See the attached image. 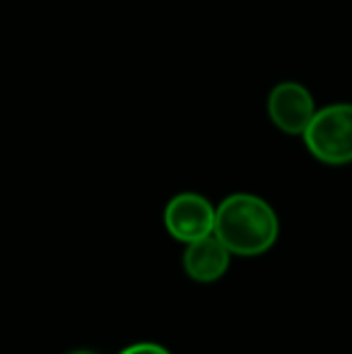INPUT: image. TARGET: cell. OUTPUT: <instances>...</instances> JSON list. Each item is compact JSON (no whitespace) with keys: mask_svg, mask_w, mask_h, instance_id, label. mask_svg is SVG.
Wrapping results in <instances>:
<instances>
[{"mask_svg":"<svg viewBox=\"0 0 352 354\" xmlns=\"http://www.w3.org/2000/svg\"><path fill=\"white\" fill-rule=\"evenodd\" d=\"M217 207L198 193H178L165 207V227L172 239L181 243H193L215 234Z\"/></svg>","mask_w":352,"mask_h":354,"instance_id":"obj_3","label":"cell"},{"mask_svg":"<svg viewBox=\"0 0 352 354\" xmlns=\"http://www.w3.org/2000/svg\"><path fill=\"white\" fill-rule=\"evenodd\" d=\"M230 248L215 236L201 239V241L186 243L183 251V272L191 277L193 282L210 284L217 282L227 270H230Z\"/></svg>","mask_w":352,"mask_h":354,"instance_id":"obj_5","label":"cell"},{"mask_svg":"<svg viewBox=\"0 0 352 354\" xmlns=\"http://www.w3.org/2000/svg\"><path fill=\"white\" fill-rule=\"evenodd\" d=\"M280 234V222L270 205L251 193H234L217 205L215 236L232 256H261L270 251Z\"/></svg>","mask_w":352,"mask_h":354,"instance_id":"obj_1","label":"cell"},{"mask_svg":"<svg viewBox=\"0 0 352 354\" xmlns=\"http://www.w3.org/2000/svg\"><path fill=\"white\" fill-rule=\"evenodd\" d=\"M68 354H97V352H92V350H73V352H68Z\"/></svg>","mask_w":352,"mask_h":354,"instance_id":"obj_7","label":"cell"},{"mask_svg":"<svg viewBox=\"0 0 352 354\" xmlns=\"http://www.w3.org/2000/svg\"><path fill=\"white\" fill-rule=\"evenodd\" d=\"M118 354H172L167 347L157 345V342H136V345L123 347Z\"/></svg>","mask_w":352,"mask_h":354,"instance_id":"obj_6","label":"cell"},{"mask_svg":"<svg viewBox=\"0 0 352 354\" xmlns=\"http://www.w3.org/2000/svg\"><path fill=\"white\" fill-rule=\"evenodd\" d=\"M304 145L311 157L328 167L352 164V104H331L316 109L304 131Z\"/></svg>","mask_w":352,"mask_h":354,"instance_id":"obj_2","label":"cell"},{"mask_svg":"<svg viewBox=\"0 0 352 354\" xmlns=\"http://www.w3.org/2000/svg\"><path fill=\"white\" fill-rule=\"evenodd\" d=\"M270 121L287 136H304L306 126L316 113L311 92L299 82H280L268 97Z\"/></svg>","mask_w":352,"mask_h":354,"instance_id":"obj_4","label":"cell"}]
</instances>
